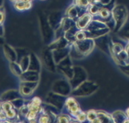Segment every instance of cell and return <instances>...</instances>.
<instances>
[{
	"instance_id": "6da1fadb",
	"label": "cell",
	"mask_w": 129,
	"mask_h": 123,
	"mask_svg": "<svg viewBox=\"0 0 129 123\" xmlns=\"http://www.w3.org/2000/svg\"><path fill=\"white\" fill-rule=\"evenodd\" d=\"M48 122V118L46 116H43L41 118L40 120V123H47Z\"/></svg>"
}]
</instances>
